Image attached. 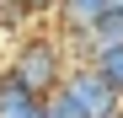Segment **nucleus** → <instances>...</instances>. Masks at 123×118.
Listing matches in <instances>:
<instances>
[{
    "mask_svg": "<svg viewBox=\"0 0 123 118\" xmlns=\"http://www.w3.org/2000/svg\"><path fill=\"white\" fill-rule=\"evenodd\" d=\"M6 70H16L32 91H43V97H48V91H59V81L70 75V59H64V32H59V38H48V32H43V38H22Z\"/></svg>",
    "mask_w": 123,
    "mask_h": 118,
    "instance_id": "1",
    "label": "nucleus"
},
{
    "mask_svg": "<svg viewBox=\"0 0 123 118\" xmlns=\"http://www.w3.org/2000/svg\"><path fill=\"white\" fill-rule=\"evenodd\" d=\"M59 91H64V102H70L80 118H118V113H123V91L91 65V59L70 65V75L59 81Z\"/></svg>",
    "mask_w": 123,
    "mask_h": 118,
    "instance_id": "2",
    "label": "nucleus"
},
{
    "mask_svg": "<svg viewBox=\"0 0 123 118\" xmlns=\"http://www.w3.org/2000/svg\"><path fill=\"white\" fill-rule=\"evenodd\" d=\"M0 118H48V97L32 91L16 70H0Z\"/></svg>",
    "mask_w": 123,
    "mask_h": 118,
    "instance_id": "3",
    "label": "nucleus"
},
{
    "mask_svg": "<svg viewBox=\"0 0 123 118\" xmlns=\"http://www.w3.org/2000/svg\"><path fill=\"white\" fill-rule=\"evenodd\" d=\"M59 32L64 38H75V32H91L102 16H107V0H59Z\"/></svg>",
    "mask_w": 123,
    "mask_h": 118,
    "instance_id": "4",
    "label": "nucleus"
},
{
    "mask_svg": "<svg viewBox=\"0 0 123 118\" xmlns=\"http://www.w3.org/2000/svg\"><path fill=\"white\" fill-rule=\"evenodd\" d=\"M91 65H96V70H102V75H107V81L123 91V43H107V48H96V54H91Z\"/></svg>",
    "mask_w": 123,
    "mask_h": 118,
    "instance_id": "5",
    "label": "nucleus"
},
{
    "mask_svg": "<svg viewBox=\"0 0 123 118\" xmlns=\"http://www.w3.org/2000/svg\"><path fill=\"white\" fill-rule=\"evenodd\" d=\"M16 11H22V16H54L59 0H16Z\"/></svg>",
    "mask_w": 123,
    "mask_h": 118,
    "instance_id": "6",
    "label": "nucleus"
},
{
    "mask_svg": "<svg viewBox=\"0 0 123 118\" xmlns=\"http://www.w3.org/2000/svg\"><path fill=\"white\" fill-rule=\"evenodd\" d=\"M48 118H80V113L64 102V91H48Z\"/></svg>",
    "mask_w": 123,
    "mask_h": 118,
    "instance_id": "7",
    "label": "nucleus"
},
{
    "mask_svg": "<svg viewBox=\"0 0 123 118\" xmlns=\"http://www.w3.org/2000/svg\"><path fill=\"white\" fill-rule=\"evenodd\" d=\"M107 11H123V0H107Z\"/></svg>",
    "mask_w": 123,
    "mask_h": 118,
    "instance_id": "8",
    "label": "nucleus"
}]
</instances>
